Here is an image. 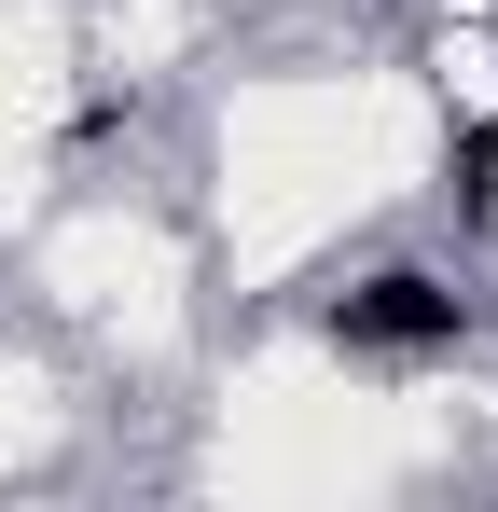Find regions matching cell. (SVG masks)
Masks as SVG:
<instances>
[{"mask_svg":"<svg viewBox=\"0 0 498 512\" xmlns=\"http://www.w3.org/2000/svg\"><path fill=\"white\" fill-rule=\"evenodd\" d=\"M332 346H360V360H457L471 346V291L429 277V263H374V277L332 291Z\"/></svg>","mask_w":498,"mask_h":512,"instance_id":"obj_1","label":"cell"},{"mask_svg":"<svg viewBox=\"0 0 498 512\" xmlns=\"http://www.w3.org/2000/svg\"><path fill=\"white\" fill-rule=\"evenodd\" d=\"M443 194H457V222H498V111L457 125V180H443Z\"/></svg>","mask_w":498,"mask_h":512,"instance_id":"obj_2","label":"cell"},{"mask_svg":"<svg viewBox=\"0 0 498 512\" xmlns=\"http://www.w3.org/2000/svg\"><path fill=\"white\" fill-rule=\"evenodd\" d=\"M125 125H139V97H111V84H97V97L70 111V139H83V153H97V139H125Z\"/></svg>","mask_w":498,"mask_h":512,"instance_id":"obj_3","label":"cell"}]
</instances>
